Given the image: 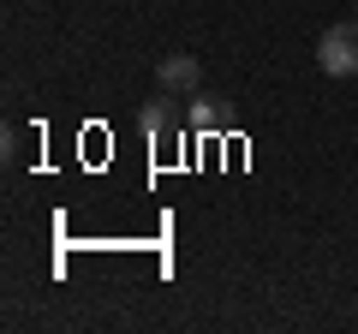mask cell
<instances>
[{"label": "cell", "instance_id": "6da1fadb", "mask_svg": "<svg viewBox=\"0 0 358 334\" xmlns=\"http://www.w3.org/2000/svg\"><path fill=\"white\" fill-rule=\"evenodd\" d=\"M317 66H322V78H358V18H346V24H329V30H322Z\"/></svg>", "mask_w": 358, "mask_h": 334}, {"label": "cell", "instance_id": "7a4b0ae2", "mask_svg": "<svg viewBox=\"0 0 358 334\" xmlns=\"http://www.w3.org/2000/svg\"><path fill=\"white\" fill-rule=\"evenodd\" d=\"M138 131H143L150 143H167V138H179V102H173V90L150 96V102L138 108Z\"/></svg>", "mask_w": 358, "mask_h": 334}, {"label": "cell", "instance_id": "3957f363", "mask_svg": "<svg viewBox=\"0 0 358 334\" xmlns=\"http://www.w3.org/2000/svg\"><path fill=\"white\" fill-rule=\"evenodd\" d=\"M155 84L173 90V96H197V90H203V66H197V54H162Z\"/></svg>", "mask_w": 358, "mask_h": 334}, {"label": "cell", "instance_id": "277c9868", "mask_svg": "<svg viewBox=\"0 0 358 334\" xmlns=\"http://www.w3.org/2000/svg\"><path fill=\"white\" fill-rule=\"evenodd\" d=\"M185 102H192V131H221L227 126V119H221V108H215V96H185Z\"/></svg>", "mask_w": 358, "mask_h": 334}, {"label": "cell", "instance_id": "5b68a950", "mask_svg": "<svg viewBox=\"0 0 358 334\" xmlns=\"http://www.w3.org/2000/svg\"><path fill=\"white\" fill-rule=\"evenodd\" d=\"M352 13H358V0H352Z\"/></svg>", "mask_w": 358, "mask_h": 334}]
</instances>
